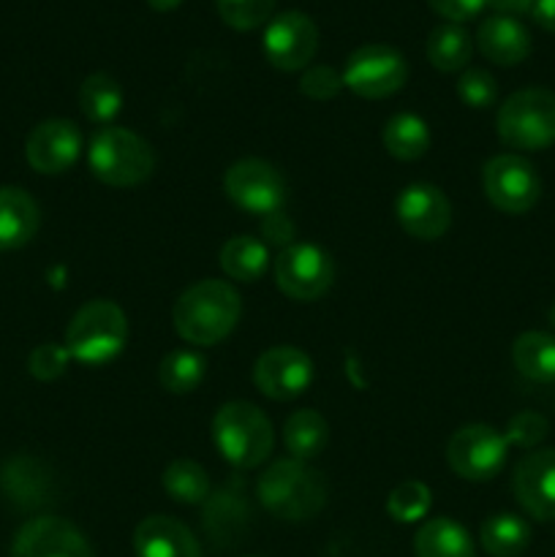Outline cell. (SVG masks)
<instances>
[{
  "mask_svg": "<svg viewBox=\"0 0 555 557\" xmlns=\"http://www.w3.org/2000/svg\"><path fill=\"white\" fill-rule=\"evenodd\" d=\"M261 506L288 522L313 520L326 504V484L319 471L303 460H278L256 484Z\"/></svg>",
  "mask_w": 555,
  "mask_h": 557,
  "instance_id": "obj_2",
  "label": "cell"
},
{
  "mask_svg": "<svg viewBox=\"0 0 555 557\" xmlns=\"http://www.w3.org/2000/svg\"><path fill=\"white\" fill-rule=\"evenodd\" d=\"M172 321L190 346H215L239 321V294L226 281H199L180 294Z\"/></svg>",
  "mask_w": 555,
  "mask_h": 557,
  "instance_id": "obj_1",
  "label": "cell"
},
{
  "mask_svg": "<svg viewBox=\"0 0 555 557\" xmlns=\"http://www.w3.org/2000/svg\"><path fill=\"white\" fill-rule=\"evenodd\" d=\"M511 362L517 373L536 384L555 381V337L547 332H522L511 346Z\"/></svg>",
  "mask_w": 555,
  "mask_h": 557,
  "instance_id": "obj_22",
  "label": "cell"
},
{
  "mask_svg": "<svg viewBox=\"0 0 555 557\" xmlns=\"http://www.w3.org/2000/svg\"><path fill=\"white\" fill-rule=\"evenodd\" d=\"M254 381L270 400H294L313 381V362L294 346H275L256 359Z\"/></svg>",
  "mask_w": 555,
  "mask_h": 557,
  "instance_id": "obj_14",
  "label": "cell"
},
{
  "mask_svg": "<svg viewBox=\"0 0 555 557\" xmlns=\"http://www.w3.org/2000/svg\"><path fill=\"white\" fill-rule=\"evenodd\" d=\"M477 47L490 63L517 65L531 54V33L515 16L493 14L479 25Z\"/></svg>",
  "mask_w": 555,
  "mask_h": 557,
  "instance_id": "obj_19",
  "label": "cell"
},
{
  "mask_svg": "<svg viewBox=\"0 0 555 557\" xmlns=\"http://www.w3.org/2000/svg\"><path fill=\"white\" fill-rule=\"evenodd\" d=\"M550 324L555 326V305H553V308H550Z\"/></svg>",
  "mask_w": 555,
  "mask_h": 557,
  "instance_id": "obj_42",
  "label": "cell"
},
{
  "mask_svg": "<svg viewBox=\"0 0 555 557\" xmlns=\"http://www.w3.org/2000/svg\"><path fill=\"white\" fill-rule=\"evenodd\" d=\"M501 141L511 150H547L555 145V92L544 87L517 90L501 103L495 117Z\"/></svg>",
  "mask_w": 555,
  "mask_h": 557,
  "instance_id": "obj_5",
  "label": "cell"
},
{
  "mask_svg": "<svg viewBox=\"0 0 555 557\" xmlns=\"http://www.w3.org/2000/svg\"><path fill=\"white\" fill-rule=\"evenodd\" d=\"M457 96L466 107L488 109L498 98V82L484 69H466L457 79Z\"/></svg>",
  "mask_w": 555,
  "mask_h": 557,
  "instance_id": "obj_33",
  "label": "cell"
},
{
  "mask_svg": "<svg viewBox=\"0 0 555 557\" xmlns=\"http://www.w3.org/2000/svg\"><path fill=\"white\" fill-rule=\"evenodd\" d=\"M533 3H536V0H488V5L495 14L515 16V20L522 14H531Z\"/></svg>",
  "mask_w": 555,
  "mask_h": 557,
  "instance_id": "obj_39",
  "label": "cell"
},
{
  "mask_svg": "<svg viewBox=\"0 0 555 557\" xmlns=\"http://www.w3.org/2000/svg\"><path fill=\"white\" fill-rule=\"evenodd\" d=\"M504 435L509 441V446L533 449L547 435V419L536 411H522L509 419V428H506Z\"/></svg>",
  "mask_w": 555,
  "mask_h": 557,
  "instance_id": "obj_34",
  "label": "cell"
},
{
  "mask_svg": "<svg viewBox=\"0 0 555 557\" xmlns=\"http://www.w3.org/2000/svg\"><path fill=\"white\" fill-rule=\"evenodd\" d=\"M531 16L542 30L555 33V0H536Z\"/></svg>",
  "mask_w": 555,
  "mask_h": 557,
  "instance_id": "obj_40",
  "label": "cell"
},
{
  "mask_svg": "<svg viewBox=\"0 0 555 557\" xmlns=\"http://www.w3.org/2000/svg\"><path fill=\"white\" fill-rule=\"evenodd\" d=\"M223 190L239 210L264 218L281 212L286 201V183L281 172L261 158H243L232 163L223 177Z\"/></svg>",
  "mask_w": 555,
  "mask_h": 557,
  "instance_id": "obj_11",
  "label": "cell"
},
{
  "mask_svg": "<svg viewBox=\"0 0 555 557\" xmlns=\"http://www.w3.org/2000/svg\"><path fill=\"white\" fill-rule=\"evenodd\" d=\"M128 341L125 313L109 299L82 305L65 330V351L82 364H103L118 357Z\"/></svg>",
  "mask_w": 555,
  "mask_h": 557,
  "instance_id": "obj_4",
  "label": "cell"
},
{
  "mask_svg": "<svg viewBox=\"0 0 555 557\" xmlns=\"http://www.w3.org/2000/svg\"><path fill=\"white\" fill-rule=\"evenodd\" d=\"M509 441L490 424H466L446 444V462L466 482H490L504 468Z\"/></svg>",
  "mask_w": 555,
  "mask_h": 557,
  "instance_id": "obj_9",
  "label": "cell"
},
{
  "mask_svg": "<svg viewBox=\"0 0 555 557\" xmlns=\"http://www.w3.org/2000/svg\"><path fill=\"white\" fill-rule=\"evenodd\" d=\"M267 264H270V253L261 239L250 237V234H239L232 237L221 248V267L232 281L237 283H254L264 275Z\"/></svg>",
  "mask_w": 555,
  "mask_h": 557,
  "instance_id": "obj_27",
  "label": "cell"
},
{
  "mask_svg": "<svg viewBox=\"0 0 555 557\" xmlns=\"http://www.w3.org/2000/svg\"><path fill=\"white\" fill-rule=\"evenodd\" d=\"M82 152V134L71 120H44L30 131L25 145L27 163L38 174H63Z\"/></svg>",
  "mask_w": 555,
  "mask_h": 557,
  "instance_id": "obj_17",
  "label": "cell"
},
{
  "mask_svg": "<svg viewBox=\"0 0 555 557\" xmlns=\"http://www.w3.org/2000/svg\"><path fill=\"white\" fill-rule=\"evenodd\" d=\"M397 221L411 237L433 243L452 226V205L441 188L430 183H414L397 196Z\"/></svg>",
  "mask_w": 555,
  "mask_h": 557,
  "instance_id": "obj_15",
  "label": "cell"
},
{
  "mask_svg": "<svg viewBox=\"0 0 555 557\" xmlns=\"http://www.w3.org/2000/svg\"><path fill=\"white\" fill-rule=\"evenodd\" d=\"M482 188L490 205L506 215H522L533 210L542 196V180L531 161L515 152H504L484 163Z\"/></svg>",
  "mask_w": 555,
  "mask_h": 557,
  "instance_id": "obj_8",
  "label": "cell"
},
{
  "mask_svg": "<svg viewBox=\"0 0 555 557\" xmlns=\"http://www.w3.org/2000/svg\"><path fill=\"white\" fill-rule=\"evenodd\" d=\"M479 542L490 557H520L531 544V528L517 515H493L482 522Z\"/></svg>",
  "mask_w": 555,
  "mask_h": 557,
  "instance_id": "obj_26",
  "label": "cell"
},
{
  "mask_svg": "<svg viewBox=\"0 0 555 557\" xmlns=\"http://www.w3.org/2000/svg\"><path fill=\"white\" fill-rule=\"evenodd\" d=\"M212 441L234 468H256L272 455L275 430L254 403L234 400L218 408L212 419Z\"/></svg>",
  "mask_w": 555,
  "mask_h": 557,
  "instance_id": "obj_3",
  "label": "cell"
},
{
  "mask_svg": "<svg viewBox=\"0 0 555 557\" xmlns=\"http://www.w3.org/2000/svg\"><path fill=\"white\" fill-rule=\"evenodd\" d=\"M163 490L177 504H205L210 498V476L194 460H174L163 471Z\"/></svg>",
  "mask_w": 555,
  "mask_h": 557,
  "instance_id": "obj_29",
  "label": "cell"
},
{
  "mask_svg": "<svg viewBox=\"0 0 555 557\" xmlns=\"http://www.w3.org/2000/svg\"><path fill=\"white\" fill-rule=\"evenodd\" d=\"M41 223V212L27 190L0 188V250H14L30 243Z\"/></svg>",
  "mask_w": 555,
  "mask_h": 557,
  "instance_id": "obj_20",
  "label": "cell"
},
{
  "mask_svg": "<svg viewBox=\"0 0 555 557\" xmlns=\"http://www.w3.org/2000/svg\"><path fill=\"white\" fill-rule=\"evenodd\" d=\"M428 5L446 22L460 25V22L473 20L488 5V0H428Z\"/></svg>",
  "mask_w": 555,
  "mask_h": 557,
  "instance_id": "obj_37",
  "label": "cell"
},
{
  "mask_svg": "<svg viewBox=\"0 0 555 557\" xmlns=\"http://www.w3.org/2000/svg\"><path fill=\"white\" fill-rule=\"evenodd\" d=\"M11 557H96L85 533L60 517L25 522L11 544Z\"/></svg>",
  "mask_w": 555,
  "mask_h": 557,
  "instance_id": "obj_13",
  "label": "cell"
},
{
  "mask_svg": "<svg viewBox=\"0 0 555 557\" xmlns=\"http://www.w3.org/2000/svg\"><path fill=\"white\" fill-rule=\"evenodd\" d=\"M517 504L533 520H555V449H539L522 457L511 476Z\"/></svg>",
  "mask_w": 555,
  "mask_h": 557,
  "instance_id": "obj_16",
  "label": "cell"
},
{
  "mask_svg": "<svg viewBox=\"0 0 555 557\" xmlns=\"http://www.w3.org/2000/svg\"><path fill=\"white\" fill-rule=\"evenodd\" d=\"M71 354L65 351V346H58V343H44V346H38L36 351L30 354V362H27V368H30L33 379L38 381H54L58 375L65 373V364H69Z\"/></svg>",
  "mask_w": 555,
  "mask_h": 557,
  "instance_id": "obj_36",
  "label": "cell"
},
{
  "mask_svg": "<svg viewBox=\"0 0 555 557\" xmlns=\"http://www.w3.org/2000/svg\"><path fill=\"white\" fill-rule=\"evenodd\" d=\"M205 379V359L196 351H172L161 359L158 381L172 395H188Z\"/></svg>",
  "mask_w": 555,
  "mask_h": 557,
  "instance_id": "obj_30",
  "label": "cell"
},
{
  "mask_svg": "<svg viewBox=\"0 0 555 557\" xmlns=\"http://www.w3.org/2000/svg\"><path fill=\"white\" fill-rule=\"evenodd\" d=\"M87 163L101 183L112 188H131L152 174L156 158L150 145L128 128H101L90 141Z\"/></svg>",
  "mask_w": 555,
  "mask_h": 557,
  "instance_id": "obj_6",
  "label": "cell"
},
{
  "mask_svg": "<svg viewBox=\"0 0 555 557\" xmlns=\"http://www.w3.org/2000/svg\"><path fill=\"white\" fill-rule=\"evenodd\" d=\"M136 557H201L194 533L180 520L166 515H152L134 531Z\"/></svg>",
  "mask_w": 555,
  "mask_h": 557,
  "instance_id": "obj_18",
  "label": "cell"
},
{
  "mask_svg": "<svg viewBox=\"0 0 555 557\" xmlns=\"http://www.w3.org/2000/svg\"><path fill=\"white\" fill-rule=\"evenodd\" d=\"M275 3L278 0H215V9L234 30H254L270 20Z\"/></svg>",
  "mask_w": 555,
  "mask_h": 557,
  "instance_id": "obj_32",
  "label": "cell"
},
{
  "mask_svg": "<svg viewBox=\"0 0 555 557\" xmlns=\"http://www.w3.org/2000/svg\"><path fill=\"white\" fill-rule=\"evenodd\" d=\"M343 85L359 98L395 96L408 79V63L395 47L386 44H365L348 54L343 65Z\"/></svg>",
  "mask_w": 555,
  "mask_h": 557,
  "instance_id": "obj_7",
  "label": "cell"
},
{
  "mask_svg": "<svg viewBox=\"0 0 555 557\" xmlns=\"http://www.w3.org/2000/svg\"><path fill=\"white\" fill-rule=\"evenodd\" d=\"M332 281H335V264L319 245L297 243L278 253L275 283L288 299L313 302L330 292Z\"/></svg>",
  "mask_w": 555,
  "mask_h": 557,
  "instance_id": "obj_10",
  "label": "cell"
},
{
  "mask_svg": "<svg viewBox=\"0 0 555 557\" xmlns=\"http://www.w3.org/2000/svg\"><path fill=\"white\" fill-rule=\"evenodd\" d=\"M120 107H123V90L114 76L96 71L82 82L79 109L90 123H109L112 117H118Z\"/></svg>",
  "mask_w": 555,
  "mask_h": 557,
  "instance_id": "obj_28",
  "label": "cell"
},
{
  "mask_svg": "<svg viewBox=\"0 0 555 557\" xmlns=\"http://www.w3.org/2000/svg\"><path fill=\"white\" fill-rule=\"evenodd\" d=\"M180 3H183V0H147V5L156 11H161V14L163 11H174Z\"/></svg>",
  "mask_w": 555,
  "mask_h": 557,
  "instance_id": "obj_41",
  "label": "cell"
},
{
  "mask_svg": "<svg viewBox=\"0 0 555 557\" xmlns=\"http://www.w3.org/2000/svg\"><path fill=\"white\" fill-rule=\"evenodd\" d=\"M326 441H330V428L326 419L313 408H303V411L292 413L288 422L283 424V444H286L288 455L294 460H313L324 451Z\"/></svg>",
  "mask_w": 555,
  "mask_h": 557,
  "instance_id": "obj_23",
  "label": "cell"
},
{
  "mask_svg": "<svg viewBox=\"0 0 555 557\" xmlns=\"http://www.w3.org/2000/svg\"><path fill=\"white\" fill-rule=\"evenodd\" d=\"M417 557H473V542L460 522L449 517L428 520L414 536Z\"/></svg>",
  "mask_w": 555,
  "mask_h": 557,
  "instance_id": "obj_21",
  "label": "cell"
},
{
  "mask_svg": "<svg viewBox=\"0 0 555 557\" xmlns=\"http://www.w3.org/2000/svg\"><path fill=\"white\" fill-rule=\"evenodd\" d=\"M319 49V27L303 11H283L264 30V54L278 71L308 69Z\"/></svg>",
  "mask_w": 555,
  "mask_h": 557,
  "instance_id": "obj_12",
  "label": "cell"
},
{
  "mask_svg": "<svg viewBox=\"0 0 555 557\" xmlns=\"http://www.w3.org/2000/svg\"><path fill=\"white\" fill-rule=\"evenodd\" d=\"M473 54V38L471 33L455 22H444L435 25L428 36V60L433 69L452 74V71H462Z\"/></svg>",
  "mask_w": 555,
  "mask_h": 557,
  "instance_id": "obj_24",
  "label": "cell"
},
{
  "mask_svg": "<svg viewBox=\"0 0 555 557\" xmlns=\"http://www.w3.org/2000/svg\"><path fill=\"white\" fill-rule=\"evenodd\" d=\"M264 234L272 243H286V239L292 237V223H288V218L281 215V212H272V215L264 218Z\"/></svg>",
  "mask_w": 555,
  "mask_h": 557,
  "instance_id": "obj_38",
  "label": "cell"
},
{
  "mask_svg": "<svg viewBox=\"0 0 555 557\" xmlns=\"http://www.w3.org/2000/svg\"><path fill=\"white\" fill-rule=\"evenodd\" d=\"M430 504H433V493H430L428 484L408 479L392 490L390 498H386V511L395 522H417L428 515Z\"/></svg>",
  "mask_w": 555,
  "mask_h": 557,
  "instance_id": "obj_31",
  "label": "cell"
},
{
  "mask_svg": "<svg viewBox=\"0 0 555 557\" xmlns=\"http://www.w3.org/2000/svg\"><path fill=\"white\" fill-rule=\"evenodd\" d=\"M343 87V74L335 71L332 65H313L303 74L299 79V90L305 92L313 101H330L332 96H337V90Z\"/></svg>",
  "mask_w": 555,
  "mask_h": 557,
  "instance_id": "obj_35",
  "label": "cell"
},
{
  "mask_svg": "<svg viewBox=\"0 0 555 557\" xmlns=\"http://www.w3.org/2000/svg\"><path fill=\"white\" fill-rule=\"evenodd\" d=\"M381 141L397 161H419L430 150V128L417 114L400 112L386 120Z\"/></svg>",
  "mask_w": 555,
  "mask_h": 557,
  "instance_id": "obj_25",
  "label": "cell"
}]
</instances>
